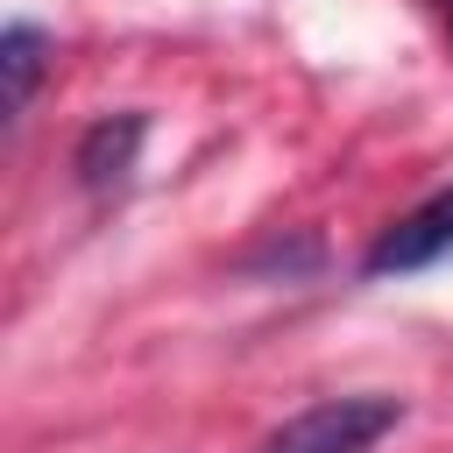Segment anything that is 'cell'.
<instances>
[{"mask_svg":"<svg viewBox=\"0 0 453 453\" xmlns=\"http://www.w3.org/2000/svg\"><path fill=\"white\" fill-rule=\"evenodd\" d=\"M396 418H403L396 396H326L290 425H276L262 453H375L396 432Z\"/></svg>","mask_w":453,"mask_h":453,"instance_id":"6da1fadb","label":"cell"},{"mask_svg":"<svg viewBox=\"0 0 453 453\" xmlns=\"http://www.w3.org/2000/svg\"><path fill=\"white\" fill-rule=\"evenodd\" d=\"M439 14H446V28H453V0H439Z\"/></svg>","mask_w":453,"mask_h":453,"instance_id":"5b68a950","label":"cell"},{"mask_svg":"<svg viewBox=\"0 0 453 453\" xmlns=\"http://www.w3.org/2000/svg\"><path fill=\"white\" fill-rule=\"evenodd\" d=\"M134 149H142V113H113V120H99V127L78 142V177H85L92 191H113V184H127Z\"/></svg>","mask_w":453,"mask_h":453,"instance_id":"3957f363","label":"cell"},{"mask_svg":"<svg viewBox=\"0 0 453 453\" xmlns=\"http://www.w3.org/2000/svg\"><path fill=\"white\" fill-rule=\"evenodd\" d=\"M453 255V184L432 191L425 205H411L396 226H382V241L368 248V276H411V269H432Z\"/></svg>","mask_w":453,"mask_h":453,"instance_id":"7a4b0ae2","label":"cell"},{"mask_svg":"<svg viewBox=\"0 0 453 453\" xmlns=\"http://www.w3.org/2000/svg\"><path fill=\"white\" fill-rule=\"evenodd\" d=\"M42 50H50V35H42L35 21H7V35H0V64H7V113H28L35 78H42Z\"/></svg>","mask_w":453,"mask_h":453,"instance_id":"277c9868","label":"cell"}]
</instances>
